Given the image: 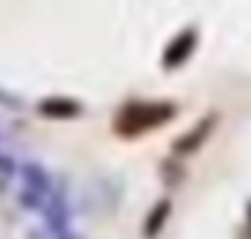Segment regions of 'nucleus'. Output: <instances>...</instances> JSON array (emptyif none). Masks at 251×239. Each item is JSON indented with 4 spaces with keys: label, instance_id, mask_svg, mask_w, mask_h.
<instances>
[{
    "label": "nucleus",
    "instance_id": "f257e3e1",
    "mask_svg": "<svg viewBox=\"0 0 251 239\" xmlns=\"http://www.w3.org/2000/svg\"><path fill=\"white\" fill-rule=\"evenodd\" d=\"M173 117V108L170 105H134L128 108L123 117L117 120V128L126 134H137L143 128H152V125H161L164 120Z\"/></svg>",
    "mask_w": 251,
    "mask_h": 239
},
{
    "label": "nucleus",
    "instance_id": "f03ea898",
    "mask_svg": "<svg viewBox=\"0 0 251 239\" xmlns=\"http://www.w3.org/2000/svg\"><path fill=\"white\" fill-rule=\"evenodd\" d=\"M50 198H53V192H50L47 172L38 169V167H26V175H24V184H21V204L35 210V207H47Z\"/></svg>",
    "mask_w": 251,
    "mask_h": 239
},
{
    "label": "nucleus",
    "instance_id": "7ed1b4c3",
    "mask_svg": "<svg viewBox=\"0 0 251 239\" xmlns=\"http://www.w3.org/2000/svg\"><path fill=\"white\" fill-rule=\"evenodd\" d=\"M167 216H170V201H158L155 204V210L146 216V225H143V234L152 239L158 237L161 231H164V225H167Z\"/></svg>",
    "mask_w": 251,
    "mask_h": 239
},
{
    "label": "nucleus",
    "instance_id": "20e7f679",
    "mask_svg": "<svg viewBox=\"0 0 251 239\" xmlns=\"http://www.w3.org/2000/svg\"><path fill=\"white\" fill-rule=\"evenodd\" d=\"M41 111L50 114V117H73L79 108H76V105H62V102H59V105H56V102H44Z\"/></svg>",
    "mask_w": 251,
    "mask_h": 239
},
{
    "label": "nucleus",
    "instance_id": "39448f33",
    "mask_svg": "<svg viewBox=\"0 0 251 239\" xmlns=\"http://www.w3.org/2000/svg\"><path fill=\"white\" fill-rule=\"evenodd\" d=\"M207 128H210V122H204L199 134H196V131H190L187 140H181V143H178V152H193V149H196V146L201 143V137H204V131H207Z\"/></svg>",
    "mask_w": 251,
    "mask_h": 239
}]
</instances>
